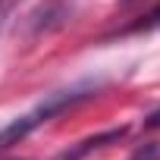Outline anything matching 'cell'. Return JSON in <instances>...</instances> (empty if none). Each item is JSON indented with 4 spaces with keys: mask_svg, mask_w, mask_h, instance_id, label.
Wrapping results in <instances>:
<instances>
[{
    "mask_svg": "<svg viewBox=\"0 0 160 160\" xmlns=\"http://www.w3.org/2000/svg\"><path fill=\"white\" fill-rule=\"evenodd\" d=\"M144 129H160V110H157V113H151V116L144 119Z\"/></svg>",
    "mask_w": 160,
    "mask_h": 160,
    "instance_id": "3",
    "label": "cell"
},
{
    "mask_svg": "<svg viewBox=\"0 0 160 160\" xmlns=\"http://www.w3.org/2000/svg\"><path fill=\"white\" fill-rule=\"evenodd\" d=\"M88 91H94V88H91V85H78V88H69V91H57V94L44 98L35 110L16 116L13 122H7L3 129H0V154H3L7 148H13V144H19L28 132H35L38 126H44L50 116H57V113H63L66 107H72V104H78L82 98H88Z\"/></svg>",
    "mask_w": 160,
    "mask_h": 160,
    "instance_id": "1",
    "label": "cell"
},
{
    "mask_svg": "<svg viewBox=\"0 0 160 160\" xmlns=\"http://www.w3.org/2000/svg\"><path fill=\"white\" fill-rule=\"evenodd\" d=\"M151 22H154V25H157V28H160V10H157V13H154V16H151Z\"/></svg>",
    "mask_w": 160,
    "mask_h": 160,
    "instance_id": "4",
    "label": "cell"
},
{
    "mask_svg": "<svg viewBox=\"0 0 160 160\" xmlns=\"http://www.w3.org/2000/svg\"><path fill=\"white\" fill-rule=\"evenodd\" d=\"M132 160H160V141L144 144L141 151H135V157H132Z\"/></svg>",
    "mask_w": 160,
    "mask_h": 160,
    "instance_id": "2",
    "label": "cell"
}]
</instances>
